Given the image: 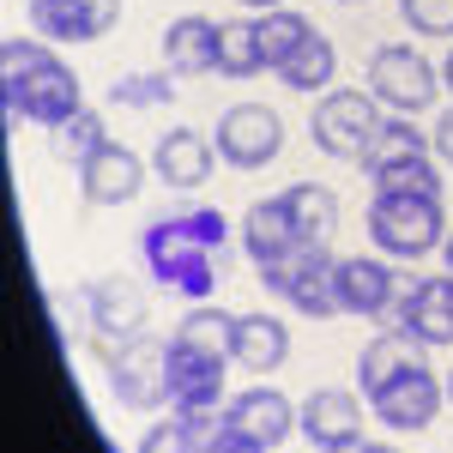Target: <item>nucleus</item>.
I'll use <instances>...</instances> for the list:
<instances>
[{
  "label": "nucleus",
  "mask_w": 453,
  "mask_h": 453,
  "mask_svg": "<svg viewBox=\"0 0 453 453\" xmlns=\"http://www.w3.org/2000/svg\"><path fill=\"white\" fill-rule=\"evenodd\" d=\"M140 188H145V164L115 140H104L79 164V194H85V206H127Z\"/></svg>",
  "instance_id": "2eb2a0df"
},
{
  "label": "nucleus",
  "mask_w": 453,
  "mask_h": 453,
  "mask_svg": "<svg viewBox=\"0 0 453 453\" xmlns=\"http://www.w3.org/2000/svg\"><path fill=\"white\" fill-rule=\"evenodd\" d=\"M260 25V49H266V67H284L303 42L314 36V19L309 12H296V6H273V12H260L254 19Z\"/></svg>",
  "instance_id": "393cba45"
},
{
  "label": "nucleus",
  "mask_w": 453,
  "mask_h": 453,
  "mask_svg": "<svg viewBox=\"0 0 453 453\" xmlns=\"http://www.w3.org/2000/svg\"><path fill=\"white\" fill-rule=\"evenodd\" d=\"M369 453H399V448H393V441H375V448H369Z\"/></svg>",
  "instance_id": "ea45409f"
},
{
  "label": "nucleus",
  "mask_w": 453,
  "mask_h": 453,
  "mask_svg": "<svg viewBox=\"0 0 453 453\" xmlns=\"http://www.w3.org/2000/svg\"><path fill=\"white\" fill-rule=\"evenodd\" d=\"M218 73H224V79H260V73H273L254 19H230V25H224V67Z\"/></svg>",
  "instance_id": "cd10ccee"
},
{
  "label": "nucleus",
  "mask_w": 453,
  "mask_h": 453,
  "mask_svg": "<svg viewBox=\"0 0 453 453\" xmlns=\"http://www.w3.org/2000/svg\"><path fill=\"white\" fill-rule=\"evenodd\" d=\"M242 6H254V12H273V6H284V0H242Z\"/></svg>",
  "instance_id": "4c0bfd02"
},
{
  "label": "nucleus",
  "mask_w": 453,
  "mask_h": 453,
  "mask_svg": "<svg viewBox=\"0 0 453 453\" xmlns=\"http://www.w3.org/2000/svg\"><path fill=\"white\" fill-rule=\"evenodd\" d=\"M369 175H375V194H441V170H435L429 151L381 164V170H369Z\"/></svg>",
  "instance_id": "c85d7f7f"
},
{
  "label": "nucleus",
  "mask_w": 453,
  "mask_h": 453,
  "mask_svg": "<svg viewBox=\"0 0 453 453\" xmlns=\"http://www.w3.org/2000/svg\"><path fill=\"white\" fill-rule=\"evenodd\" d=\"M242 254L254 260V266H266V260H279V254H290V248L303 242L296 236V218H290V206H284V194L279 200H254V206L242 211Z\"/></svg>",
  "instance_id": "4be33fe9"
},
{
  "label": "nucleus",
  "mask_w": 453,
  "mask_h": 453,
  "mask_svg": "<svg viewBox=\"0 0 453 453\" xmlns=\"http://www.w3.org/2000/svg\"><path fill=\"white\" fill-rule=\"evenodd\" d=\"M423 350H429V345H423L411 326H399V320L381 326V333L363 345V357H357V387H363V399L381 393L387 381H399L405 369H423Z\"/></svg>",
  "instance_id": "f3484780"
},
{
  "label": "nucleus",
  "mask_w": 453,
  "mask_h": 453,
  "mask_svg": "<svg viewBox=\"0 0 453 453\" xmlns=\"http://www.w3.org/2000/svg\"><path fill=\"white\" fill-rule=\"evenodd\" d=\"M211 157H218V145H211L206 134H194V127H170V134L157 140V151H151V170L164 175V188L194 194V188H206Z\"/></svg>",
  "instance_id": "6ab92c4d"
},
{
  "label": "nucleus",
  "mask_w": 453,
  "mask_h": 453,
  "mask_svg": "<svg viewBox=\"0 0 453 453\" xmlns=\"http://www.w3.org/2000/svg\"><path fill=\"white\" fill-rule=\"evenodd\" d=\"M85 303H91V339L85 345L97 350V357H115V350L127 345V339H140L145 320H151V290L140 279H127V273H109L85 290Z\"/></svg>",
  "instance_id": "0eeeda50"
},
{
  "label": "nucleus",
  "mask_w": 453,
  "mask_h": 453,
  "mask_svg": "<svg viewBox=\"0 0 453 453\" xmlns=\"http://www.w3.org/2000/svg\"><path fill=\"white\" fill-rule=\"evenodd\" d=\"M369 91L387 115H423L441 97V73L429 67V55L411 42H375L369 55Z\"/></svg>",
  "instance_id": "39448f33"
},
{
  "label": "nucleus",
  "mask_w": 453,
  "mask_h": 453,
  "mask_svg": "<svg viewBox=\"0 0 453 453\" xmlns=\"http://www.w3.org/2000/svg\"><path fill=\"white\" fill-rule=\"evenodd\" d=\"M296 411H303V405H290L279 387H242V393L224 405L230 429H242L248 441H260L266 453L279 448L284 435H303V429H296Z\"/></svg>",
  "instance_id": "dca6fc26"
},
{
  "label": "nucleus",
  "mask_w": 453,
  "mask_h": 453,
  "mask_svg": "<svg viewBox=\"0 0 453 453\" xmlns=\"http://www.w3.org/2000/svg\"><path fill=\"white\" fill-rule=\"evenodd\" d=\"M429 151H435L441 164H453V109H441V121H435V134H429Z\"/></svg>",
  "instance_id": "72a5a7b5"
},
{
  "label": "nucleus",
  "mask_w": 453,
  "mask_h": 453,
  "mask_svg": "<svg viewBox=\"0 0 453 453\" xmlns=\"http://www.w3.org/2000/svg\"><path fill=\"white\" fill-rule=\"evenodd\" d=\"M109 97L115 104H127V109H157V104H170L175 97V73H127V79H115L109 85Z\"/></svg>",
  "instance_id": "7c9ffc66"
},
{
  "label": "nucleus",
  "mask_w": 453,
  "mask_h": 453,
  "mask_svg": "<svg viewBox=\"0 0 453 453\" xmlns=\"http://www.w3.org/2000/svg\"><path fill=\"white\" fill-rule=\"evenodd\" d=\"M441 254H448V273H453V230H448V242H441Z\"/></svg>",
  "instance_id": "58836bf2"
},
{
  "label": "nucleus",
  "mask_w": 453,
  "mask_h": 453,
  "mask_svg": "<svg viewBox=\"0 0 453 453\" xmlns=\"http://www.w3.org/2000/svg\"><path fill=\"white\" fill-rule=\"evenodd\" d=\"M230 357H236V369H248V375H273V369H284V357H290V326L266 309L236 314V345H230Z\"/></svg>",
  "instance_id": "412c9836"
},
{
  "label": "nucleus",
  "mask_w": 453,
  "mask_h": 453,
  "mask_svg": "<svg viewBox=\"0 0 453 453\" xmlns=\"http://www.w3.org/2000/svg\"><path fill=\"white\" fill-rule=\"evenodd\" d=\"M333 273H339V260H333L326 242H296L290 254L260 266V284L279 303H290L303 320H333V314H345L339 309V290H333Z\"/></svg>",
  "instance_id": "20e7f679"
},
{
  "label": "nucleus",
  "mask_w": 453,
  "mask_h": 453,
  "mask_svg": "<svg viewBox=\"0 0 453 453\" xmlns=\"http://www.w3.org/2000/svg\"><path fill=\"white\" fill-rule=\"evenodd\" d=\"M375 441L369 435H345V441H333V448H320V453H369Z\"/></svg>",
  "instance_id": "c9c22d12"
},
{
  "label": "nucleus",
  "mask_w": 453,
  "mask_h": 453,
  "mask_svg": "<svg viewBox=\"0 0 453 453\" xmlns=\"http://www.w3.org/2000/svg\"><path fill=\"white\" fill-rule=\"evenodd\" d=\"M104 369H109V393H115L121 411H157V405H170V339L140 333V339H127V345L115 350Z\"/></svg>",
  "instance_id": "423d86ee"
},
{
  "label": "nucleus",
  "mask_w": 453,
  "mask_h": 453,
  "mask_svg": "<svg viewBox=\"0 0 453 453\" xmlns=\"http://www.w3.org/2000/svg\"><path fill=\"white\" fill-rule=\"evenodd\" d=\"M393 320L411 326L423 345H453V273L448 279H411Z\"/></svg>",
  "instance_id": "a211bd4d"
},
{
  "label": "nucleus",
  "mask_w": 453,
  "mask_h": 453,
  "mask_svg": "<svg viewBox=\"0 0 453 453\" xmlns=\"http://www.w3.org/2000/svg\"><path fill=\"white\" fill-rule=\"evenodd\" d=\"M345 6H357V0H345Z\"/></svg>",
  "instance_id": "79ce46f5"
},
{
  "label": "nucleus",
  "mask_w": 453,
  "mask_h": 453,
  "mask_svg": "<svg viewBox=\"0 0 453 453\" xmlns=\"http://www.w3.org/2000/svg\"><path fill=\"white\" fill-rule=\"evenodd\" d=\"M273 73H279L284 91H303V97H314V91H326V85H333V73H339V49L314 31L309 42H303V49H296L284 67H273Z\"/></svg>",
  "instance_id": "b1692460"
},
{
  "label": "nucleus",
  "mask_w": 453,
  "mask_h": 453,
  "mask_svg": "<svg viewBox=\"0 0 453 453\" xmlns=\"http://www.w3.org/2000/svg\"><path fill=\"white\" fill-rule=\"evenodd\" d=\"M411 273H399L387 254H345L339 273H333V290H339V309L357 314V320H393L399 314V296H405Z\"/></svg>",
  "instance_id": "1a4fd4ad"
},
{
  "label": "nucleus",
  "mask_w": 453,
  "mask_h": 453,
  "mask_svg": "<svg viewBox=\"0 0 453 453\" xmlns=\"http://www.w3.org/2000/svg\"><path fill=\"white\" fill-rule=\"evenodd\" d=\"M369 242L387 260H423L429 248L448 242L441 194H375L369 200Z\"/></svg>",
  "instance_id": "7ed1b4c3"
},
{
  "label": "nucleus",
  "mask_w": 453,
  "mask_h": 453,
  "mask_svg": "<svg viewBox=\"0 0 453 453\" xmlns=\"http://www.w3.org/2000/svg\"><path fill=\"white\" fill-rule=\"evenodd\" d=\"M296 429L314 441V453L345 441V435H363V399L345 393V387H314L303 399V411H296Z\"/></svg>",
  "instance_id": "aec40b11"
},
{
  "label": "nucleus",
  "mask_w": 453,
  "mask_h": 453,
  "mask_svg": "<svg viewBox=\"0 0 453 453\" xmlns=\"http://www.w3.org/2000/svg\"><path fill=\"white\" fill-rule=\"evenodd\" d=\"M206 453H266V448H260V441H248L242 429H230V423H224V435H218Z\"/></svg>",
  "instance_id": "f704fd0d"
},
{
  "label": "nucleus",
  "mask_w": 453,
  "mask_h": 453,
  "mask_svg": "<svg viewBox=\"0 0 453 453\" xmlns=\"http://www.w3.org/2000/svg\"><path fill=\"white\" fill-rule=\"evenodd\" d=\"M230 350H206L194 339L170 333V405L175 411H224V381H230Z\"/></svg>",
  "instance_id": "9d476101"
},
{
  "label": "nucleus",
  "mask_w": 453,
  "mask_h": 453,
  "mask_svg": "<svg viewBox=\"0 0 453 453\" xmlns=\"http://www.w3.org/2000/svg\"><path fill=\"white\" fill-rule=\"evenodd\" d=\"M284 206L296 218V236L303 242H333V230H339V194L326 181H296L284 194Z\"/></svg>",
  "instance_id": "5701e85b"
},
{
  "label": "nucleus",
  "mask_w": 453,
  "mask_h": 453,
  "mask_svg": "<svg viewBox=\"0 0 453 453\" xmlns=\"http://www.w3.org/2000/svg\"><path fill=\"white\" fill-rule=\"evenodd\" d=\"M441 85L453 91V49H448V61H441Z\"/></svg>",
  "instance_id": "e433bc0d"
},
{
  "label": "nucleus",
  "mask_w": 453,
  "mask_h": 453,
  "mask_svg": "<svg viewBox=\"0 0 453 453\" xmlns=\"http://www.w3.org/2000/svg\"><path fill=\"white\" fill-rule=\"evenodd\" d=\"M375 127H381L375 91H326V97H314L309 134H314V151H326V157L363 164V145H369Z\"/></svg>",
  "instance_id": "6e6552de"
},
{
  "label": "nucleus",
  "mask_w": 453,
  "mask_h": 453,
  "mask_svg": "<svg viewBox=\"0 0 453 453\" xmlns=\"http://www.w3.org/2000/svg\"><path fill=\"white\" fill-rule=\"evenodd\" d=\"M218 157L230 164V170H266L273 157L284 151V121L279 109L266 104H230L218 115Z\"/></svg>",
  "instance_id": "9b49d317"
},
{
  "label": "nucleus",
  "mask_w": 453,
  "mask_h": 453,
  "mask_svg": "<svg viewBox=\"0 0 453 453\" xmlns=\"http://www.w3.org/2000/svg\"><path fill=\"white\" fill-rule=\"evenodd\" d=\"M0 67H6V115L31 121V127H61L67 115L85 109L79 97V73L42 42V36H6L0 42Z\"/></svg>",
  "instance_id": "f03ea898"
},
{
  "label": "nucleus",
  "mask_w": 453,
  "mask_h": 453,
  "mask_svg": "<svg viewBox=\"0 0 453 453\" xmlns=\"http://www.w3.org/2000/svg\"><path fill=\"white\" fill-rule=\"evenodd\" d=\"M418 151H429L418 121H411V115H381V127L369 134V145H363V170H381V164L418 157Z\"/></svg>",
  "instance_id": "a878e982"
},
{
  "label": "nucleus",
  "mask_w": 453,
  "mask_h": 453,
  "mask_svg": "<svg viewBox=\"0 0 453 453\" xmlns=\"http://www.w3.org/2000/svg\"><path fill=\"white\" fill-rule=\"evenodd\" d=\"M164 67L175 79H206L224 67V25L206 12H181L170 31H164Z\"/></svg>",
  "instance_id": "4468645a"
},
{
  "label": "nucleus",
  "mask_w": 453,
  "mask_h": 453,
  "mask_svg": "<svg viewBox=\"0 0 453 453\" xmlns=\"http://www.w3.org/2000/svg\"><path fill=\"white\" fill-rule=\"evenodd\" d=\"M104 140H109V127H104V115H97V109H79V115L61 121V127H49V151H55L61 164H73V170H79V164H85Z\"/></svg>",
  "instance_id": "bb28decb"
},
{
  "label": "nucleus",
  "mask_w": 453,
  "mask_h": 453,
  "mask_svg": "<svg viewBox=\"0 0 453 453\" xmlns=\"http://www.w3.org/2000/svg\"><path fill=\"white\" fill-rule=\"evenodd\" d=\"M181 339H194V345H206V350H230L236 345V314H224V309H211V303H194V309L181 314V326H175Z\"/></svg>",
  "instance_id": "c756f323"
},
{
  "label": "nucleus",
  "mask_w": 453,
  "mask_h": 453,
  "mask_svg": "<svg viewBox=\"0 0 453 453\" xmlns=\"http://www.w3.org/2000/svg\"><path fill=\"white\" fill-rule=\"evenodd\" d=\"M441 399H448V381H435V375H429V363H423V369H405V375H399V381H387L381 393H369L375 423L399 429V435L429 429L435 411H441Z\"/></svg>",
  "instance_id": "f8f14e48"
},
{
  "label": "nucleus",
  "mask_w": 453,
  "mask_h": 453,
  "mask_svg": "<svg viewBox=\"0 0 453 453\" xmlns=\"http://www.w3.org/2000/svg\"><path fill=\"white\" fill-rule=\"evenodd\" d=\"M448 405H453V375H448Z\"/></svg>",
  "instance_id": "a19ab883"
},
{
  "label": "nucleus",
  "mask_w": 453,
  "mask_h": 453,
  "mask_svg": "<svg viewBox=\"0 0 453 453\" xmlns=\"http://www.w3.org/2000/svg\"><path fill=\"white\" fill-rule=\"evenodd\" d=\"M399 19L418 36H453V0H399Z\"/></svg>",
  "instance_id": "473e14b6"
},
{
  "label": "nucleus",
  "mask_w": 453,
  "mask_h": 453,
  "mask_svg": "<svg viewBox=\"0 0 453 453\" xmlns=\"http://www.w3.org/2000/svg\"><path fill=\"white\" fill-rule=\"evenodd\" d=\"M140 453H206V448H200V435L188 429V418H164L140 435Z\"/></svg>",
  "instance_id": "2f4dec72"
},
{
  "label": "nucleus",
  "mask_w": 453,
  "mask_h": 453,
  "mask_svg": "<svg viewBox=\"0 0 453 453\" xmlns=\"http://www.w3.org/2000/svg\"><path fill=\"white\" fill-rule=\"evenodd\" d=\"M140 254L151 284L181 296V303H206L224 284V273H236L230 218L218 206H188V211H170V218H151L140 236Z\"/></svg>",
  "instance_id": "f257e3e1"
},
{
  "label": "nucleus",
  "mask_w": 453,
  "mask_h": 453,
  "mask_svg": "<svg viewBox=\"0 0 453 453\" xmlns=\"http://www.w3.org/2000/svg\"><path fill=\"white\" fill-rule=\"evenodd\" d=\"M121 0H31V25L42 42H97L115 31Z\"/></svg>",
  "instance_id": "ddd939ff"
}]
</instances>
